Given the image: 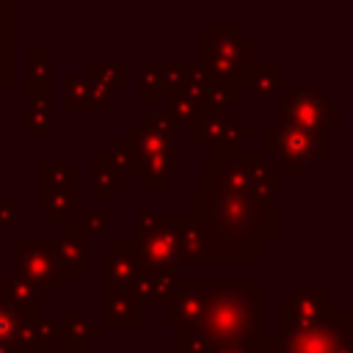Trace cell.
Returning <instances> with one entry per match:
<instances>
[{
    "mask_svg": "<svg viewBox=\"0 0 353 353\" xmlns=\"http://www.w3.org/2000/svg\"><path fill=\"white\" fill-rule=\"evenodd\" d=\"M268 292L251 276H176L163 298V320L176 328V350L237 345L251 353H276V339L265 334Z\"/></svg>",
    "mask_w": 353,
    "mask_h": 353,
    "instance_id": "6da1fadb",
    "label": "cell"
},
{
    "mask_svg": "<svg viewBox=\"0 0 353 353\" xmlns=\"http://www.w3.org/2000/svg\"><path fill=\"white\" fill-rule=\"evenodd\" d=\"M190 218L199 226V259L212 265L262 262L276 237V199H243L212 188H190Z\"/></svg>",
    "mask_w": 353,
    "mask_h": 353,
    "instance_id": "7a4b0ae2",
    "label": "cell"
},
{
    "mask_svg": "<svg viewBox=\"0 0 353 353\" xmlns=\"http://www.w3.org/2000/svg\"><path fill=\"white\" fill-rule=\"evenodd\" d=\"M135 245L143 273L176 279L179 265L199 259L201 237L190 212H157L152 201H141Z\"/></svg>",
    "mask_w": 353,
    "mask_h": 353,
    "instance_id": "3957f363",
    "label": "cell"
},
{
    "mask_svg": "<svg viewBox=\"0 0 353 353\" xmlns=\"http://www.w3.org/2000/svg\"><path fill=\"white\" fill-rule=\"evenodd\" d=\"M113 149L127 154L132 176H138V185L146 190L163 188L179 168L174 124L163 113H141V119L130 124L127 135L113 141Z\"/></svg>",
    "mask_w": 353,
    "mask_h": 353,
    "instance_id": "277c9868",
    "label": "cell"
},
{
    "mask_svg": "<svg viewBox=\"0 0 353 353\" xmlns=\"http://www.w3.org/2000/svg\"><path fill=\"white\" fill-rule=\"evenodd\" d=\"M279 185V165L265 152H226L201 165V188L223 190L243 199H273Z\"/></svg>",
    "mask_w": 353,
    "mask_h": 353,
    "instance_id": "5b68a950",
    "label": "cell"
},
{
    "mask_svg": "<svg viewBox=\"0 0 353 353\" xmlns=\"http://www.w3.org/2000/svg\"><path fill=\"white\" fill-rule=\"evenodd\" d=\"M254 63V41L243 36L237 25H204L201 28V72L218 83L245 88Z\"/></svg>",
    "mask_w": 353,
    "mask_h": 353,
    "instance_id": "8992f818",
    "label": "cell"
},
{
    "mask_svg": "<svg viewBox=\"0 0 353 353\" xmlns=\"http://www.w3.org/2000/svg\"><path fill=\"white\" fill-rule=\"evenodd\" d=\"M276 353H353V320L336 312L314 328L281 331L273 336Z\"/></svg>",
    "mask_w": 353,
    "mask_h": 353,
    "instance_id": "52a82bcc",
    "label": "cell"
},
{
    "mask_svg": "<svg viewBox=\"0 0 353 353\" xmlns=\"http://www.w3.org/2000/svg\"><path fill=\"white\" fill-rule=\"evenodd\" d=\"M55 336H58V325L50 317L14 309L3 298V287H0V353H22V350H33V347H50V342Z\"/></svg>",
    "mask_w": 353,
    "mask_h": 353,
    "instance_id": "ba28073f",
    "label": "cell"
},
{
    "mask_svg": "<svg viewBox=\"0 0 353 353\" xmlns=\"http://www.w3.org/2000/svg\"><path fill=\"white\" fill-rule=\"evenodd\" d=\"M281 124L323 135L328 124H339V99H331L325 88H292L281 102Z\"/></svg>",
    "mask_w": 353,
    "mask_h": 353,
    "instance_id": "9c48e42d",
    "label": "cell"
},
{
    "mask_svg": "<svg viewBox=\"0 0 353 353\" xmlns=\"http://www.w3.org/2000/svg\"><path fill=\"white\" fill-rule=\"evenodd\" d=\"M77 165L74 163H41L39 165V207L50 223L61 226L74 207Z\"/></svg>",
    "mask_w": 353,
    "mask_h": 353,
    "instance_id": "30bf717a",
    "label": "cell"
},
{
    "mask_svg": "<svg viewBox=\"0 0 353 353\" xmlns=\"http://www.w3.org/2000/svg\"><path fill=\"white\" fill-rule=\"evenodd\" d=\"M265 149L287 160L292 174H301L306 163H325V141L320 132H306L281 121L265 127Z\"/></svg>",
    "mask_w": 353,
    "mask_h": 353,
    "instance_id": "8fae6325",
    "label": "cell"
},
{
    "mask_svg": "<svg viewBox=\"0 0 353 353\" xmlns=\"http://www.w3.org/2000/svg\"><path fill=\"white\" fill-rule=\"evenodd\" d=\"M14 251H17V268L14 276L41 287V290H61L63 287V273L58 268L55 251H52V240L47 237H17L14 240Z\"/></svg>",
    "mask_w": 353,
    "mask_h": 353,
    "instance_id": "7c38bea8",
    "label": "cell"
},
{
    "mask_svg": "<svg viewBox=\"0 0 353 353\" xmlns=\"http://www.w3.org/2000/svg\"><path fill=\"white\" fill-rule=\"evenodd\" d=\"M339 309L336 301H331L325 287H314V290H290V295L279 303V331H298V328H314L320 323H325L328 317H334Z\"/></svg>",
    "mask_w": 353,
    "mask_h": 353,
    "instance_id": "4fadbf2b",
    "label": "cell"
},
{
    "mask_svg": "<svg viewBox=\"0 0 353 353\" xmlns=\"http://www.w3.org/2000/svg\"><path fill=\"white\" fill-rule=\"evenodd\" d=\"M188 130H190V135L196 141H201V146L207 152H215V154L237 152L243 146V141H248L254 135V127L243 124L237 110H229V113H199L188 124Z\"/></svg>",
    "mask_w": 353,
    "mask_h": 353,
    "instance_id": "5bb4252c",
    "label": "cell"
},
{
    "mask_svg": "<svg viewBox=\"0 0 353 353\" xmlns=\"http://www.w3.org/2000/svg\"><path fill=\"white\" fill-rule=\"evenodd\" d=\"M63 108L69 113H113L116 94L88 74H63Z\"/></svg>",
    "mask_w": 353,
    "mask_h": 353,
    "instance_id": "9a60e30c",
    "label": "cell"
},
{
    "mask_svg": "<svg viewBox=\"0 0 353 353\" xmlns=\"http://www.w3.org/2000/svg\"><path fill=\"white\" fill-rule=\"evenodd\" d=\"M102 287L108 290H132L141 276L138 245L130 237H116L113 248L102 251Z\"/></svg>",
    "mask_w": 353,
    "mask_h": 353,
    "instance_id": "2e32d148",
    "label": "cell"
},
{
    "mask_svg": "<svg viewBox=\"0 0 353 353\" xmlns=\"http://www.w3.org/2000/svg\"><path fill=\"white\" fill-rule=\"evenodd\" d=\"M193 63H149L138 72V97L141 99H176L185 91Z\"/></svg>",
    "mask_w": 353,
    "mask_h": 353,
    "instance_id": "e0dca14e",
    "label": "cell"
},
{
    "mask_svg": "<svg viewBox=\"0 0 353 353\" xmlns=\"http://www.w3.org/2000/svg\"><path fill=\"white\" fill-rule=\"evenodd\" d=\"M91 237H85L74 223H69L63 229V234L52 243V251H55V259H58V268L66 276H88L91 270Z\"/></svg>",
    "mask_w": 353,
    "mask_h": 353,
    "instance_id": "ac0fdd59",
    "label": "cell"
},
{
    "mask_svg": "<svg viewBox=\"0 0 353 353\" xmlns=\"http://www.w3.org/2000/svg\"><path fill=\"white\" fill-rule=\"evenodd\" d=\"M141 301L132 290H108L102 287V325H138Z\"/></svg>",
    "mask_w": 353,
    "mask_h": 353,
    "instance_id": "d6986e66",
    "label": "cell"
},
{
    "mask_svg": "<svg viewBox=\"0 0 353 353\" xmlns=\"http://www.w3.org/2000/svg\"><path fill=\"white\" fill-rule=\"evenodd\" d=\"M52 52L28 50L25 52V97H52Z\"/></svg>",
    "mask_w": 353,
    "mask_h": 353,
    "instance_id": "ffe728a7",
    "label": "cell"
},
{
    "mask_svg": "<svg viewBox=\"0 0 353 353\" xmlns=\"http://www.w3.org/2000/svg\"><path fill=\"white\" fill-rule=\"evenodd\" d=\"M0 287H3V298L19 309V312H28V314H39V309L52 298L50 290H41L19 276H0Z\"/></svg>",
    "mask_w": 353,
    "mask_h": 353,
    "instance_id": "44dd1931",
    "label": "cell"
},
{
    "mask_svg": "<svg viewBox=\"0 0 353 353\" xmlns=\"http://www.w3.org/2000/svg\"><path fill=\"white\" fill-rule=\"evenodd\" d=\"M14 85V6L0 0V121H3V88Z\"/></svg>",
    "mask_w": 353,
    "mask_h": 353,
    "instance_id": "7402d4cb",
    "label": "cell"
},
{
    "mask_svg": "<svg viewBox=\"0 0 353 353\" xmlns=\"http://www.w3.org/2000/svg\"><path fill=\"white\" fill-rule=\"evenodd\" d=\"M99 336H102V328L94 325L85 312H69L58 328V339H63L66 350H88V345Z\"/></svg>",
    "mask_w": 353,
    "mask_h": 353,
    "instance_id": "603a6c76",
    "label": "cell"
},
{
    "mask_svg": "<svg viewBox=\"0 0 353 353\" xmlns=\"http://www.w3.org/2000/svg\"><path fill=\"white\" fill-rule=\"evenodd\" d=\"M287 85H290V77L281 74L276 63H251L245 88H251L254 97H276Z\"/></svg>",
    "mask_w": 353,
    "mask_h": 353,
    "instance_id": "cb8c5ba5",
    "label": "cell"
},
{
    "mask_svg": "<svg viewBox=\"0 0 353 353\" xmlns=\"http://www.w3.org/2000/svg\"><path fill=\"white\" fill-rule=\"evenodd\" d=\"M25 135H28L30 141H47V138L52 135V97L28 99Z\"/></svg>",
    "mask_w": 353,
    "mask_h": 353,
    "instance_id": "d4e9b609",
    "label": "cell"
},
{
    "mask_svg": "<svg viewBox=\"0 0 353 353\" xmlns=\"http://www.w3.org/2000/svg\"><path fill=\"white\" fill-rule=\"evenodd\" d=\"M88 176H91V188H88V196L91 201H110L116 196V190H121L127 185V176L113 171L110 165L105 163H91L88 165Z\"/></svg>",
    "mask_w": 353,
    "mask_h": 353,
    "instance_id": "484cf974",
    "label": "cell"
},
{
    "mask_svg": "<svg viewBox=\"0 0 353 353\" xmlns=\"http://www.w3.org/2000/svg\"><path fill=\"white\" fill-rule=\"evenodd\" d=\"M88 77H94L105 88L116 91V88H121L127 83V63H121V61L119 63H102V61H97V63L88 66Z\"/></svg>",
    "mask_w": 353,
    "mask_h": 353,
    "instance_id": "4316f807",
    "label": "cell"
},
{
    "mask_svg": "<svg viewBox=\"0 0 353 353\" xmlns=\"http://www.w3.org/2000/svg\"><path fill=\"white\" fill-rule=\"evenodd\" d=\"M113 223H116V215H113V212H77V218H74V226H77L85 237L99 234V232H105V229L113 226Z\"/></svg>",
    "mask_w": 353,
    "mask_h": 353,
    "instance_id": "83f0119b",
    "label": "cell"
},
{
    "mask_svg": "<svg viewBox=\"0 0 353 353\" xmlns=\"http://www.w3.org/2000/svg\"><path fill=\"white\" fill-rule=\"evenodd\" d=\"M17 218H14V201H6V199H0V229H6V226H11Z\"/></svg>",
    "mask_w": 353,
    "mask_h": 353,
    "instance_id": "f1b7e54d",
    "label": "cell"
},
{
    "mask_svg": "<svg viewBox=\"0 0 353 353\" xmlns=\"http://www.w3.org/2000/svg\"><path fill=\"white\" fill-rule=\"evenodd\" d=\"M199 353H251L248 347H237V345H223V347H207Z\"/></svg>",
    "mask_w": 353,
    "mask_h": 353,
    "instance_id": "f546056e",
    "label": "cell"
},
{
    "mask_svg": "<svg viewBox=\"0 0 353 353\" xmlns=\"http://www.w3.org/2000/svg\"><path fill=\"white\" fill-rule=\"evenodd\" d=\"M0 199H3V152H0Z\"/></svg>",
    "mask_w": 353,
    "mask_h": 353,
    "instance_id": "4dcf8cb0",
    "label": "cell"
},
{
    "mask_svg": "<svg viewBox=\"0 0 353 353\" xmlns=\"http://www.w3.org/2000/svg\"><path fill=\"white\" fill-rule=\"evenodd\" d=\"M22 353H50V347H33V350H22Z\"/></svg>",
    "mask_w": 353,
    "mask_h": 353,
    "instance_id": "1f68e13d",
    "label": "cell"
},
{
    "mask_svg": "<svg viewBox=\"0 0 353 353\" xmlns=\"http://www.w3.org/2000/svg\"><path fill=\"white\" fill-rule=\"evenodd\" d=\"M66 353H88V350H66Z\"/></svg>",
    "mask_w": 353,
    "mask_h": 353,
    "instance_id": "d6a6232c",
    "label": "cell"
},
{
    "mask_svg": "<svg viewBox=\"0 0 353 353\" xmlns=\"http://www.w3.org/2000/svg\"><path fill=\"white\" fill-rule=\"evenodd\" d=\"M168 353H179V350H168Z\"/></svg>",
    "mask_w": 353,
    "mask_h": 353,
    "instance_id": "836d02e7",
    "label": "cell"
},
{
    "mask_svg": "<svg viewBox=\"0 0 353 353\" xmlns=\"http://www.w3.org/2000/svg\"><path fill=\"white\" fill-rule=\"evenodd\" d=\"M0 234H3V229H0Z\"/></svg>",
    "mask_w": 353,
    "mask_h": 353,
    "instance_id": "e575fe53",
    "label": "cell"
}]
</instances>
